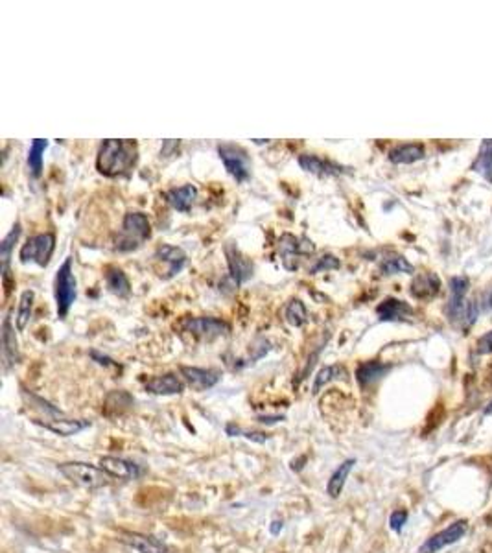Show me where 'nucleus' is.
<instances>
[{
  "label": "nucleus",
  "mask_w": 492,
  "mask_h": 553,
  "mask_svg": "<svg viewBox=\"0 0 492 553\" xmlns=\"http://www.w3.org/2000/svg\"><path fill=\"white\" fill-rule=\"evenodd\" d=\"M48 141H42V139H35L30 146L28 151V166L30 172H32L33 177H41L42 174V155L47 151Z\"/></svg>",
  "instance_id": "32"
},
{
  "label": "nucleus",
  "mask_w": 492,
  "mask_h": 553,
  "mask_svg": "<svg viewBox=\"0 0 492 553\" xmlns=\"http://www.w3.org/2000/svg\"><path fill=\"white\" fill-rule=\"evenodd\" d=\"M90 356H93L94 360L98 361L100 366H103V367H117V361H113V360H111V358H107V356H103V354H100V352L90 351Z\"/></svg>",
  "instance_id": "38"
},
{
  "label": "nucleus",
  "mask_w": 492,
  "mask_h": 553,
  "mask_svg": "<svg viewBox=\"0 0 492 553\" xmlns=\"http://www.w3.org/2000/svg\"><path fill=\"white\" fill-rule=\"evenodd\" d=\"M464 533H467V522L464 520L454 522V524L448 525L446 530H443L441 533L433 535L431 539H428L426 542L422 544L418 553H437L439 549L445 548V546H450V544L463 539Z\"/></svg>",
  "instance_id": "12"
},
{
  "label": "nucleus",
  "mask_w": 492,
  "mask_h": 553,
  "mask_svg": "<svg viewBox=\"0 0 492 553\" xmlns=\"http://www.w3.org/2000/svg\"><path fill=\"white\" fill-rule=\"evenodd\" d=\"M382 275H397V273H413V266L404 257H387L380 264Z\"/></svg>",
  "instance_id": "34"
},
{
  "label": "nucleus",
  "mask_w": 492,
  "mask_h": 553,
  "mask_svg": "<svg viewBox=\"0 0 492 553\" xmlns=\"http://www.w3.org/2000/svg\"><path fill=\"white\" fill-rule=\"evenodd\" d=\"M19 360V343H17L15 328L11 325V315L8 314L2 321V363H4V371H10L11 367L17 366Z\"/></svg>",
  "instance_id": "15"
},
{
  "label": "nucleus",
  "mask_w": 492,
  "mask_h": 553,
  "mask_svg": "<svg viewBox=\"0 0 492 553\" xmlns=\"http://www.w3.org/2000/svg\"><path fill=\"white\" fill-rule=\"evenodd\" d=\"M155 258L160 260V262L168 264V269L163 275L164 281H170V279H174L177 273H181V269L187 264V253H184L181 248H175V245H168L163 244L157 248L155 251Z\"/></svg>",
  "instance_id": "17"
},
{
  "label": "nucleus",
  "mask_w": 492,
  "mask_h": 553,
  "mask_svg": "<svg viewBox=\"0 0 492 553\" xmlns=\"http://www.w3.org/2000/svg\"><path fill=\"white\" fill-rule=\"evenodd\" d=\"M56 249V236L54 233H41L26 240L19 251V260L23 264H37L39 267H47Z\"/></svg>",
  "instance_id": "7"
},
{
  "label": "nucleus",
  "mask_w": 492,
  "mask_h": 553,
  "mask_svg": "<svg viewBox=\"0 0 492 553\" xmlns=\"http://www.w3.org/2000/svg\"><path fill=\"white\" fill-rule=\"evenodd\" d=\"M179 328L194 338L209 339V342L227 336L230 330L229 325L220 318H184L179 323Z\"/></svg>",
  "instance_id": "9"
},
{
  "label": "nucleus",
  "mask_w": 492,
  "mask_h": 553,
  "mask_svg": "<svg viewBox=\"0 0 492 553\" xmlns=\"http://www.w3.org/2000/svg\"><path fill=\"white\" fill-rule=\"evenodd\" d=\"M356 465V460H345L338 469L334 470V474L330 476L327 483V494L330 498H339V494L343 492V487L347 483V478L351 476L352 469Z\"/></svg>",
  "instance_id": "26"
},
{
  "label": "nucleus",
  "mask_w": 492,
  "mask_h": 553,
  "mask_svg": "<svg viewBox=\"0 0 492 553\" xmlns=\"http://www.w3.org/2000/svg\"><path fill=\"white\" fill-rule=\"evenodd\" d=\"M131 395L126 393V391H113V393L107 395V399L103 402V413H105L107 417H117V415H122V413L131 408Z\"/></svg>",
  "instance_id": "28"
},
{
  "label": "nucleus",
  "mask_w": 492,
  "mask_h": 553,
  "mask_svg": "<svg viewBox=\"0 0 492 553\" xmlns=\"http://www.w3.org/2000/svg\"><path fill=\"white\" fill-rule=\"evenodd\" d=\"M139 161V144L135 141L107 139L100 146L96 170L105 177H124L131 174Z\"/></svg>",
  "instance_id": "1"
},
{
  "label": "nucleus",
  "mask_w": 492,
  "mask_h": 553,
  "mask_svg": "<svg viewBox=\"0 0 492 553\" xmlns=\"http://www.w3.org/2000/svg\"><path fill=\"white\" fill-rule=\"evenodd\" d=\"M226 257L227 266H229V276L235 286H242L254 275V264L253 260L240 251L236 244L226 245Z\"/></svg>",
  "instance_id": "10"
},
{
  "label": "nucleus",
  "mask_w": 492,
  "mask_h": 553,
  "mask_svg": "<svg viewBox=\"0 0 492 553\" xmlns=\"http://www.w3.org/2000/svg\"><path fill=\"white\" fill-rule=\"evenodd\" d=\"M279 257H281L282 267L286 272H297L300 262L308 257H314L315 245L306 236H295L291 233H284L279 238Z\"/></svg>",
  "instance_id": "4"
},
{
  "label": "nucleus",
  "mask_w": 492,
  "mask_h": 553,
  "mask_svg": "<svg viewBox=\"0 0 492 553\" xmlns=\"http://www.w3.org/2000/svg\"><path fill=\"white\" fill-rule=\"evenodd\" d=\"M376 314H378L380 321H404L413 315V308L404 301L390 297L376 306Z\"/></svg>",
  "instance_id": "21"
},
{
  "label": "nucleus",
  "mask_w": 492,
  "mask_h": 553,
  "mask_svg": "<svg viewBox=\"0 0 492 553\" xmlns=\"http://www.w3.org/2000/svg\"><path fill=\"white\" fill-rule=\"evenodd\" d=\"M469 291V281L464 276H454L450 281V301L446 305V314L452 321H459L463 327H470L476 321L478 308L464 299Z\"/></svg>",
  "instance_id": "3"
},
{
  "label": "nucleus",
  "mask_w": 492,
  "mask_h": 553,
  "mask_svg": "<svg viewBox=\"0 0 492 553\" xmlns=\"http://www.w3.org/2000/svg\"><path fill=\"white\" fill-rule=\"evenodd\" d=\"M479 351L481 352H492V332L485 334L481 339H479Z\"/></svg>",
  "instance_id": "40"
},
{
  "label": "nucleus",
  "mask_w": 492,
  "mask_h": 553,
  "mask_svg": "<svg viewBox=\"0 0 492 553\" xmlns=\"http://www.w3.org/2000/svg\"><path fill=\"white\" fill-rule=\"evenodd\" d=\"M35 424L42 426L45 430L56 433L62 437H71L80 433V431L87 430L90 426V421L87 419H66V417H56V419H35Z\"/></svg>",
  "instance_id": "14"
},
{
  "label": "nucleus",
  "mask_w": 492,
  "mask_h": 553,
  "mask_svg": "<svg viewBox=\"0 0 492 553\" xmlns=\"http://www.w3.org/2000/svg\"><path fill=\"white\" fill-rule=\"evenodd\" d=\"M218 155L226 166L227 174L235 179L236 183H245L251 177V157L242 146L220 144Z\"/></svg>",
  "instance_id": "8"
},
{
  "label": "nucleus",
  "mask_w": 492,
  "mask_h": 553,
  "mask_svg": "<svg viewBox=\"0 0 492 553\" xmlns=\"http://www.w3.org/2000/svg\"><path fill=\"white\" fill-rule=\"evenodd\" d=\"M485 415H492V402L488 404V408H485Z\"/></svg>",
  "instance_id": "43"
},
{
  "label": "nucleus",
  "mask_w": 492,
  "mask_h": 553,
  "mask_svg": "<svg viewBox=\"0 0 492 553\" xmlns=\"http://www.w3.org/2000/svg\"><path fill=\"white\" fill-rule=\"evenodd\" d=\"M282 318L290 327H303L308 321V310H306L305 303L300 299H291L288 301L286 306L282 308Z\"/></svg>",
  "instance_id": "29"
},
{
  "label": "nucleus",
  "mask_w": 492,
  "mask_h": 553,
  "mask_svg": "<svg viewBox=\"0 0 492 553\" xmlns=\"http://www.w3.org/2000/svg\"><path fill=\"white\" fill-rule=\"evenodd\" d=\"M339 266H341L339 258H336L334 255H323V257L315 260V264L310 267L308 273L310 275H315V273H319V272H330V269H338Z\"/></svg>",
  "instance_id": "35"
},
{
  "label": "nucleus",
  "mask_w": 492,
  "mask_h": 553,
  "mask_svg": "<svg viewBox=\"0 0 492 553\" xmlns=\"http://www.w3.org/2000/svg\"><path fill=\"white\" fill-rule=\"evenodd\" d=\"M33 299H35V293H33V290H26V291H23V293H20L19 308H17V318H15V323H17V330H20V332H23L24 328L28 327L30 319H32Z\"/></svg>",
  "instance_id": "31"
},
{
  "label": "nucleus",
  "mask_w": 492,
  "mask_h": 553,
  "mask_svg": "<svg viewBox=\"0 0 492 553\" xmlns=\"http://www.w3.org/2000/svg\"><path fill=\"white\" fill-rule=\"evenodd\" d=\"M391 367L382 363V361H363L356 369V380L361 388L376 384L380 378H384L390 373Z\"/></svg>",
  "instance_id": "24"
},
{
  "label": "nucleus",
  "mask_w": 492,
  "mask_h": 553,
  "mask_svg": "<svg viewBox=\"0 0 492 553\" xmlns=\"http://www.w3.org/2000/svg\"><path fill=\"white\" fill-rule=\"evenodd\" d=\"M282 530V520H273L271 522V528H269V531H271V535H279Z\"/></svg>",
  "instance_id": "41"
},
{
  "label": "nucleus",
  "mask_w": 492,
  "mask_h": 553,
  "mask_svg": "<svg viewBox=\"0 0 492 553\" xmlns=\"http://www.w3.org/2000/svg\"><path fill=\"white\" fill-rule=\"evenodd\" d=\"M57 470H59L69 482L83 489H102L105 487V485H109V478H111V476H107L100 467L83 463V461H66V463H59L57 465Z\"/></svg>",
  "instance_id": "6"
},
{
  "label": "nucleus",
  "mask_w": 492,
  "mask_h": 553,
  "mask_svg": "<svg viewBox=\"0 0 492 553\" xmlns=\"http://www.w3.org/2000/svg\"><path fill=\"white\" fill-rule=\"evenodd\" d=\"M299 166L305 172L312 175H317V177H334V175H343L348 174V170L341 164L334 163L330 159H324V157H319L314 153H303L299 155Z\"/></svg>",
  "instance_id": "11"
},
{
  "label": "nucleus",
  "mask_w": 492,
  "mask_h": 553,
  "mask_svg": "<svg viewBox=\"0 0 492 553\" xmlns=\"http://www.w3.org/2000/svg\"><path fill=\"white\" fill-rule=\"evenodd\" d=\"M226 431H227V436H230V437L242 436V437H245V439H249V441H254V443H266V441L269 439V436H266V433H262V431L242 430V428L235 426V424H227Z\"/></svg>",
  "instance_id": "36"
},
{
  "label": "nucleus",
  "mask_w": 492,
  "mask_h": 553,
  "mask_svg": "<svg viewBox=\"0 0 492 553\" xmlns=\"http://www.w3.org/2000/svg\"><path fill=\"white\" fill-rule=\"evenodd\" d=\"M183 380L187 382L192 390L196 391H206L214 388L220 382V373L212 369H201V367H188L183 366L179 369Z\"/></svg>",
  "instance_id": "16"
},
{
  "label": "nucleus",
  "mask_w": 492,
  "mask_h": 553,
  "mask_svg": "<svg viewBox=\"0 0 492 553\" xmlns=\"http://www.w3.org/2000/svg\"><path fill=\"white\" fill-rule=\"evenodd\" d=\"M474 172L481 174L487 181H492V141L483 142L478 159L474 163Z\"/></svg>",
  "instance_id": "33"
},
{
  "label": "nucleus",
  "mask_w": 492,
  "mask_h": 553,
  "mask_svg": "<svg viewBox=\"0 0 492 553\" xmlns=\"http://www.w3.org/2000/svg\"><path fill=\"white\" fill-rule=\"evenodd\" d=\"M179 148V141H164L163 142V150H160V155L164 157H170V155L174 153L175 150Z\"/></svg>",
  "instance_id": "39"
},
{
  "label": "nucleus",
  "mask_w": 492,
  "mask_h": 553,
  "mask_svg": "<svg viewBox=\"0 0 492 553\" xmlns=\"http://www.w3.org/2000/svg\"><path fill=\"white\" fill-rule=\"evenodd\" d=\"M105 284H107L109 291L115 293L118 297H127L131 293V282L127 279V275L124 273V269L117 266H107L105 267Z\"/></svg>",
  "instance_id": "25"
},
{
  "label": "nucleus",
  "mask_w": 492,
  "mask_h": 553,
  "mask_svg": "<svg viewBox=\"0 0 492 553\" xmlns=\"http://www.w3.org/2000/svg\"><path fill=\"white\" fill-rule=\"evenodd\" d=\"M347 376V369L343 366H324L323 369H319V373L315 375L314 385H312V393L317 395L319 391L323 390L324 385H328L334 380L345 378Z\"/></svg>",
  "instance_id": "30"
},
{
  "label": "nucleus",
  "mask_w": 492,
  "mask_h": 553,
  "mask_svg": "<svg viewBox=\"0 0 492 553\" xmlns=\"http://www.w3.org/2000/svg\"><path fill=\"white\" fill-rule=\"evenodd\" d=\"M100 469L117 479H136L142 476V469L139 465L117 455H103L100 460Z\"/></svg>",
  "instance_id": "13"
},
{
  "label": "nucleus",
  "mask_w": 492,
  "mask_h": 553,
  "mask_svg": "<svg viewBox=\"0 0 492 553\" xmlns=\"http://www.w3.org/2000/svg\"><path fill=\"white\" fill-rule=\"evenodd\" d=\"M151 226L144 212H127L122 220V227L115 238V251L131 253L141 248L146 240H150Z\"/></svg>",
  "instance_id": "2"
},
{
  "label": "nucleus",
  "mask_w": 492,
  "mask_h": 553,
  "mask_svg": "<svg viewBox=\"0 0 492 553\" xmlns=\"http://www.w3.org/2000/svg\"><path fill=\"white\" fill-rule=\"evenodd\" d=\"M118 540L139 553H172V549H170L163 540L155 539V537H151V535L122 533Z\"/></svg>",
  "instance_id": "18"
},
{
  "label": "nucleus",
  "mask_w": 492,
  "mask_h": 553,
  "mask_svg": "<svg viewBox=\"0 0 492 553\" xmlns=\"http://www.w3.org/2000/svg\"><path fill=\"white\" fill-rule=\"evenodd\" d=\"M184 382L179 378L174 373H166V375L153 376L146 382V391L151 395H163V397H168V395H179L183 393Z\"/></svg>",
  "instance_id": "20"
},
{
  "label": "nucleus",
  "mask_w": 492,
  "mask_h": 553,
  "mask_svg": "<svg viewBox=\"0 0 492 553\" xmlns=\"http://www.w3.org/2000/svg\"><path fill=\"white\" fill-rule=\"evenodd\" d=\"M78 296V282H76L74 269H72V258H65V262L59 266L56 273V284H54V297H56L57 318L65 319L74 305Z\"/></svg>",
  "instance_id": "5"
},
{
  "label": "nucleus",
  "mask_w": 492,
  "mask_h": 553,
  "mask_svg": "<svg viewBox=\"0 0 492 553\" xmlns=\"http://www.w3.org/2000/svg\"><path fill=\"white\" fill-rule=\"evenodd\" d=\"M284 421V417H258V422H264V424H273V422Z\"/></svg>",
  "instance_id": "42"
},
{
  "label": "nucleus",
  "mask_w": 492,
  "mask_h": 553,
  "mask_svg": "<svg viewBox=\"0 0 492 553\" xmlns=\"http://www.w3.org/2000/svg\"><path fill=\"white\" fill-rule=\"evenodd\" d=\"M406 522H408V513L406 511H394L393 515L390 516V528L393 531H397V533H399V531H402V528Z\"/></svg>",
  "instance_id": "37"
},
{
  "label": "nucleus",
  "mask_w": 492,
  "mask_h": 553,
  "mask_svg": "<svg viewBox=\"0 0 492 553\" xmlns=\"http://www.w3.org/2000/svg\"><path fill=\"white\" fill-rule=\"evenodd\" d=\"M20 236V223L17 221L8 235L4 236V240L0 242V260H2V281H4V286L8 288V281H10V262L11 255H13V248L17 244V240Z\"/></svg>",
  "instance_id": "22"
},
{
  "label": "nucleus",
  "mask_w": 492,
  "mask_h": 553,
  "mask_svg": "<svg viewBox=\"0 0 492 553\" xmlns=\"http://www.w3.org/2000/svg\"><path fill=\"white\" fill-rule=\"evenodd\" d=\"M164 202L168 203L174 211L183 212V214H188V212L192 211L194 203H196L197 197V188L194 185H183V187L179 188H170L166 192L163 194Z\"/></svg>",
  "instance_id": "19"
},
{
  "label": "nucleus",
  "mask_w": 492,
  "mask_h": 553,
  "mask_svg": "<svg viewBox=\"0 0 492 553\" xmlns=\"http://www.w3.org/2000/svg\"><path fill=\"white\" fill-rule=\"evenodd\" d=\"M424 159L422 144H400L390 151V161L393 164H413Z\"/></svg>",
  "instance_id": "27"
},
{
  "label": "nucleus",
  "mask_w": 492,
  "mask_h": 553,
  "mask_svg": "<svg viewBox=\"0 0 492 553\" xmlns=\"http://www.w3.org/2000/svg\"><path fill=\"white\" fill-rule=\"evenodd\" d=\"M441 290V281L435 273H421L411 282V296L417 299H431Z\"/></svg>",
  "instance_id": "23"
}]
</instances>
